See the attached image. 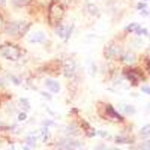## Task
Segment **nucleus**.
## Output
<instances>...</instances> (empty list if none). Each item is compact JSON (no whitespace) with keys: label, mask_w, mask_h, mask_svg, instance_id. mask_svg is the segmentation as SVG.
Returning <instances> with one entry per match:
<instances>
[{"label":"nucleus","mask_w":150,"mask_h":150,"mask_svg":"<svg viewBox=\"0 0 150 150\" xmlns=\"http://www.w3.org/2000/svg\"><path fill=\"white\" fill-rule=\"evenodd\" d=\"M87 12H89L90 15H95V17H98V15H99L98 6H95V5H92V3H89V5H87Z\"/></svg>","instance_id":"nucleus-18"},{"label":"nucleus","mask_w":150,"mask_h":150,"mask_svg":"<svg viewBox=\"0 0 150 150\" xmlns=\"http://www.w3.org/2000/svg\"><path fill=\"white\" fill-rule=\"evenodd\" d=\"M99 135H101L102 138H107V137H108V134H107V132H104V131H99Z\"/></svg>","instance_id":"nucleus-31"},{"label":"nucleus","mask_w":150,"mask_h":150,"mask_svg":"<svg viewBox=\"0 0 150 150\" xmlns=\"http://www.w3.org/2000/svg\"><path fill=\"white\" fill-rule=\"evenodd\" d=\"M141 92H144L146 95H150V86H141Z\"/></svg>","instance_id":"nucleus-27"},{"label":"nucleus","mask_w":150,"mask_h":150,"mask_svg":"<svg viewBox=\"0 0 150 150\" xmlns=\"http://www.w3.org/2000/svg\"><path fill=\"white\" fill-rule=\"evenodd\" d=\"M140 150H150V140H146L140 144Z\"/></svg>","instance_id":"nucleus-23"},{"label":"nucleus","mask_w":150,"mask_h":150,"mask_svg":"<svg viewBox=\"0 0 150 150\" xmlns=\"http://www.w3.org/2000/svg\"><path fill=\"white\" fill-rule=\"evenodd\" d=\"M3 27H5V20H3V17H2V14H0V32L3 30Z\"/></svg>","instance_id":"nucleus-29"},{"label":"nucleus","mask_w":150,"mask_h":150,"mask_svg":"<svg viewBox=\"0 0 150 150\" xmlns=\"http://www.w3.org/2000/svg\"><path fill=\"white\" fill-rule=\"evenodd\" d=\"M63 75L66 78H74L75 77V74H77V63H75V60L74 59H66L63 62Z\"/></svg>","instance_id":"nucleus-5"},{"label":"nucleus","mask_w":150,"mask_h":150,"mask_svg":"<svg viewBox=\"0 0 150 150\" xmlns=\"http://www.w3.org/2000/svg\"><path fill=\"white\" fill-rule=\"evenodd\" d=\"M143 2H149V0H143Z\"/></svg>","instance_id":"nucleus-36"},{"label":"nucleus","mask_w":150,"mask_h":150,"mask_svg":"<svg viewBox=\"0 0 150 150\" xmlns=\"http://www.w3.org/2000/svg\"><path fill=\"white\" fill-rule=\"evenodd\" d=\"M20 105L24 108V110H29L30 108V105H29V99H26V98H21V101H20Z\"/></svg>","instance_id":"nucleus-21"},{"label":"nucleus","mask_w":150,"mask_h":150,"mask_svg":"<svg viewBox=\"0 0 150 150\" xmlns=\"http://www.w3.org/2000/svg\"><path fill=\"white\" fill-rule=\"evenodd\" d=\"M3 30H5V33H6L8 36H18V20L5 23Z\"/></svg>","instance_id":"nucleus-8"},{"label":"nucleus","mask_w":150,"mask_h":150,"mask_svg":"<svg viewBox=\"0 0 150 150\" xmlns=\"http://www.w3.org/2000/svg\"><path fill=\"white\" fill-rule=\"evenodd\" d=\"M62 2H71V0H62Z\"/></svg>","instance_id":"nucleus-35"},{"label":"nucleus","mask_w":150,"mask_h":150,"mask_svg":"<svg viewBox=\"0 0 150 150\" xmlns=\"http://www.w3.org/2000/svg\"><path fill=\"white\" fill-rule=\"evenodd\" d=\"M137 26H138V24H137V23H132V24H129V26H128L126 29H125V30H126V32H134Z\"/></svg>","instance_id":"nucleus-25"},{"label":"nucleus","mask_w":150,"mask_h":150,"mask_svg":"<svg viewBox=\"0 0 150 150\" xmlns=\"http://www.w3.org/2000/svg\"><path fill=\"white\" fill-rule=\"evenodd\" d=\"M116 143H129V140L126 138V137H116Z\"/></svg>","instance_id":"nucleus-24"},{"label":"nucleus","mask_w":150,"mask_h":150,"mask_svg":"<svg viewBox=\"0 0 150 150\" xmlns=\"http://www.w3.org/2000/svg\"><path fill=\"white\" fill-rule=\"evenodd\" d=\"M27 42H29V44H44V42H47V33H44V32H33V33H29Z\"/></svg>","instance_id":"nucleus-6"},{"label":"nucleus","mask_w":150,"mask_h":150,"mask_svg":"<svg viewBox=\"0 0 150 150\" xmlns=\"http://www.w3.org/2000/svg\"><path fill=\"white\" fill-rule=\"evenodd\" d=\"M0 56L9 62H17L23 56V50L15 44H3L0 47Z\"/></svg>","instance_id":"nucleus-2"},{"label":"nucleus","mask_w":150,"mask_h":150,"mask_svg":"<svg viewBox=\"0 0 150 150\" xmlns=\"http://www.w3.org/2000/svg\"><path fill=\"white\" fill-rule=\"evenodd\" d=\"M26 119H27V114H26V112H24V111H23V112H20V114H18V120H20V122H24Z\"/></svg>","instance_id":"nucleus-26"},{"label":"nucleus","mask_w":150,"mask_h":150,"mask_svg":"<svg viewBox=\"0 0 150 150\" xmlns=\"http://www.w3.org/2000/svg\"><path fill=\"white\" fill-rule=\"evenodd\" d=\"M105 117L110 119V120H112V122H122L123 120V117L111 105H105Z\"/></svg>","instance_id":"nucleus-9"},{"label":"nucleus","mask_w":150,"mask_h":150,"mask_svg":"<svg viewBox=\"0 0 150 150\" xmlns=\"http://www.w3.org/2000/svg\"><path fill=\"white\" fill-rule=\"evenodd\" d=\"M32 27V23L27 20H18V36H23L29 32V29Z\"/></svg>","instance_id":"nucleus-11"},{"label":"nucleus","mask_w":150,"mask_h":150,"mask_svg":"<svg viewBox=\"0 0 150 150\" xmlns=\"http://www.w3.org/2000/svg\"><path fill=\"white\" fill-rule=\"evenodd\" d=\"M83 132V129H80V126L77 123H71V125H68L66 126V134H68V137H71V135H80Z\"/></svg>","instance_id":"nucleus-13"},{"label":"nucleus","mask_w":150,"mask_h":150,"mask_svg":"<svg viewBox=\"0 0 150 150\" xmlns=\"http://www.w3.org/2000/svg\"><path fill=\"white\" fill-rule=\"evenodd\" d=\"M36 141H39V131H35V132H30L26 138V143L27 146L30 147H35L36 146Z\"/></svg>","instance_id":"nucleus-12"},{"label":"nucleus","mask_w":150,"mask_h":150,"mask_svg":"<svg viewBox=\"0 0 150 150\" xmlns=\"http://www.w3.org/2000/svg\"><path fill=\"white\" fill-rule=\"evenodd\" d=\"M137 8L140 9V12H141V11H146V9H147V6H146V3H144V2H143V3L140 2V3H138V6H137Z\"/></svg>","instance_id":"nucleus-28"},{"label":"nucleus","mask_w":150,"mask_h":150,"mask_svg":"<svg viewBox=\"0 0 150 150\" xmlns=\"http://www.w3.org/2000/svg\"><path fill=\"white\" fill-rule=\"evenodd\" d=\"M11 150H14V149H11Z\"/></svg>","instance_id":"nucleus-37"},{"label":"nucleus","mask_w":150,"mask_h":150,"mask_svg":"<svg viewBox=\"0 0 150 150\" xmlns=\"http://www.w3.org/2000/svg\"><path fill=\"white\" fill-rule=\"evenodd\" d=\"M23 150H30V147H24Z\"/></svg>","instance_id":"nucleus-34"},{"label":"nucleus","mask_w":150,"mask_h":150,"mask_svg":"<svg viewBox=\"0 0 150 150\" xmlns=\"http://www.w3.org/2000/svg\"><path fill=\"white\" fill-rule=\"evenodd\" d=\"M51 125H54V122H51V120H45L44 122V126H51Z\"/></svg>","instance_id":"nucleus-30"},{"label":"nucleus","mask_w":150,"mask_h":150,"mask_svg":"<svg viewBox=\"0 0 150 150\" xmlns=\"http://www.w3.org/2000/svg\"><path fill=\"white\" fill-rule=\"evenodd\" d=\"M56 147H57V150H78L83 147V143L71 138V137H66V138L56 143Z\"/></svg>","instance_id":"nucleus-3"},{"label":"nucleus","mask_w":150,"mask_h":150,"mask_svg":"<svg viewBox=\"0 0 150 150\" xmlns=\"http://www.w3.org/2000/svg\"><path fill=\"white\" fill-rule=\"evenodd\" d=\"M104 56L108 60H114V59L120 57L122 56V45H119L117 42H110L104 50Z\"/></svg>","instance_id":"nucleus-4"},{"label":"nucleus","mask_w":150,"mask_h":150,"mask_svg":"<svg viewBox=\"0 0 150 150\" xmlns=\"http://www.w3.org/2000/svg\"><path fill=\"white\" fill-rule=\"evenodd\" d=\"M11 2L14 3L17 8H21V6H26V5L30 2V0H11Z\"/></svg>","instance_id":"nucleus-20"},{"label":"nucleus","mask_w":150,"mask_h":150,"mask_svg":"<svg viewBox=\"0 0 150 150\" xmlns=\"http://www.w3.org/2000/svg\"><path fill=\"white\" fill-rule=\"evenodd\" d=\"M41 95H42V96H44L45 99H51V96H50V95H47L45 92H41Z\"/></svg>","instance_id":"nucleus-32"},{"label":"nucleus","mask_w":150,"mask_h":150,"mask_svg":"<svg viewBox=\"0 0 150 150\" xmlns=\"http://www.w3.org/2000/svg\"><path fill=\"white\" fill-rule=\"evenodd\" d=\"M0 128H5V125H3L2 122H0Z\"/></svg>","instance_id":"nucleus-33"},{"label":"nucleus","mask_w":150,"mask_h":150,"mask_svg":"<svg viewBox=\"0 0 150 150\" xmlns=\"http://www.w3.org/2000/svg\"><path fill=\"white\" fill-rule=\"evenodd\" d=\"M65 14H66V9H65L63 3H62L60 0L53 2L48 6V23H50V26L56 27L59 24H62V21L65 18Z\"/></svg>","instance_id":"nucleus-1"},{"label":"nucleus","mask_w":150,"mask_h":150,"mask_svg":"<svg viewBox=\"0 0 150 150\" xmlns=\"http://www.w3.org/2000/svg\"><path fill=\"white\" fill-rule=\"evenodd\" d=\"M134 33L137 35V36H149V30L146 29V27H141L140 24L135 27V30H134Z\"/></svg>","instance_id":"nucleus-17"},{"label":"nucleus","mask_w":150,"mask_h":150,"mask_svg":"<svg viewBox=\"0 0 150 150\" xmlns=\"http://www.w3.org/2000/svg\"><path fill=\"white\" fill-rule=\"evenodd\" d=\"M72 30H74V24H71V26H68V29H66V36H65V42L66 41H69V38H71V35H72Z\"/></svg>","instance_id":"nucleus-22"},{"label":"nucleus","mask_w":150,"mask_h":150,"mask_svg":"<svg viewBox=\"0 0 150 150\" xmlns=\"http://www.w3.org/2000/svg\"><path fill=\"white\" fill-rule=\"evenodd\" d=\"M140 137L143 140L150 138V125H144V126L140 129Z\"/></svg>","instance_id":"nucleus-16"},{"label":"nucleus","mask_w":150,"mask_h":150,"mask_svg":"<svg viewBox=\"0 0 150 150\" xmlns=\"http://www.w3.org/2000/svg\"><path fill=\"white\" fill-rule=\"evenodd\" d=\"M45 87L51 92V93H59L60 92V84H59V81H56V80H53V78H47L45 80Z\"/></svg>","instance_id":"nucleus-10"},{"label":"nucleus","mask_w":150,"mask_h":150,"mask_svg":"<svg viewBox=\"0 0 150 150\" xmlns=\"http://www.w3.org/2000/svg\"><path fill=\"white\" fill-rule=\"evenodd\" d=\"M135 60H137V56H135L132 51H128V53L123 54V62H125L126 65H132Z\"/></svg>","instance_id":"nucleus-14"},{"label":"nucleus","mask_w":150,"mask_h":150,"mask_svg":"<svg viewBox=\"0 0 150 150\" xmlns=\"http://www.w3.org/2000/svg\"><path fill=\"white\" fill-rule=\"evenodd\" d=\"M125 75H126V78L131 81V84H138L141 80H143V75L140 71H137V69H128L126 72H125Z\"/></svg>","instance_id":"nucleus-7"},{"label":"nucleus","mask_w":150,"mask_h":150,"mask_svg":"<svg viewBox=\"0 0 150 150\" xmlns=\"http://www.w3.org/2000/svg\"><path fill=\"white\" fill-rule=\"evenodd\" d=\"M123 112L125 114H135V108L132 105H123Z\"/></svg>","instance_id":"nucleus-19"},{"label":"nucleus","mask_w":150,"mask_h":150,"mask_svg":"<svg viewBox=\"0 0 150 150\" xmlns=\"http://www.w3.org/2000/svg\"><path fill=\"white\" fill-rule=\"evenodd\" d=\"M54 29H56V35H57L59 38H62V39H65V36H66V29H68V26H63V24H59V26H56Z\"/></svg>","instance_id":"nucleus-15"}]
</instances>
